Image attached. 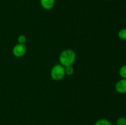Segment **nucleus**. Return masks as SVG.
<instances>
[{
	"instance_id": "0eeeda50",
	"label": "nucleus",
	"mask_w": 126,
	"mask_h": 125,
	"mask_svg": "<svg viewBox=\"0 0 126 125\" xmlns=\"http://www.w3.org/2000/svg\"><path fill=\"white\" fill-rule=\"evenodd\" d=\"M118 36L121 40H126V28L121 29L118 33Z\"/></svg>"
},
{
	"instance_id": "f257e3e1",
	"label": "nucleus",
	"mask_w": 126,
	"mask_h": 125,
	"mask_svg": "<svg viewBox=\"0 0 126 125\" xmlns=\"http://www.w3.org/2000/svg\"><path fill=\"white\" fill-rule=\"evenodd\" d=\"M76 59V52L70 49H65L59 55V63L64 67L73 66Z\"/></svg>"
},
{
	"instance_id": "9b49d317",
	"label": "nucleus",
	"mask_w": 126,
	"mask_h": 125,
	"mask_svg": "<svg viewBox=\"0 0 126 125\" xmlns=\"http://www.w3.org/2000/svg\"><path fill=\"white\" fill-rule=\"evenodd\" d=\"M17 42H18V44H25L27 42V37L23 34H20L17 38Z\"/></svg>"
},
{
	"instance_id": "7ed1b4c3",
	"label": "nucleus",
	"mask_w": 126,
	"mask_h": 125,
	"mask_svg": "<svg viewBox=\"0 0 126 125\" xmlns=\"http://www.w3.org/2000/svg\"><path fill=\"white\" fill-rule=\"evenodd\" d=\"M27 49L25 44L17 43L14 46L13 49H12V54L16 57H22L25 55V53H27Z\"/></svg>"
},
{
	"instance_id": "f03ea898",
	"label": "nucleus",
	"mask_w": 126,
	"mask_h": 125,
	"mask_svg": "<svg viewBox=\"0 0 126 125\" xmlns=\"http://www.w3.org/2000/svg\"><path fill=\"white\" fill-rule=\"evenodd\" d=\"M65 67L60 63H58L52 66L50 69V75L52 80L55 81H60L65 77Z\"/></svg>"
},
{
	"instance_id": "20e7f679",
	"label": "nucleus",
	"mask_w": 126,
	"mask_h": 125,
	"mask_svg": "<svg viewBox=\"0 0 126 125\" xmlns=\"http://www.w3.org/2000/svg\"><path fill=\"white\" fill-rule=\"evenodd\" d=\"M116 91L119 94L126 93V78H121L116 83L114 86Z\"/></svg>"
},
{
	"instance_id": "6e6552de",
	"label": "nucleus",
	"mask_w": 126,
	"mask_h": 125,
	"mask_svg": "<svg viewBox=\"0 0 126 125\" xmlns=\"http://www.w3.org/2000/svg\"><path fill=\"white\" fill-rule=\"evenodd\" d=\"M119 74L122 78H126V64L123 65L119 68Z\"/></svg>"
},
{
	"instance_id": "9d476101",
	"label": "nucleus",
	"mask_w": 126,
	"mask_h": 125,
	"mask_svg": "<svg viewBox=\"0 0 126 125\" xmlns=\"http://www.w3.org/2000/svg\"><path fill=\"white\" fill-rule=\"evenodd\" d=\"M116 125H126V117L120 116L116 120Z\"/></svg>"
},
{
	"instance_id": "1a4fd4ad",
	"label": "nucleus",
	"mask_w": 126,
	"mask_h": 125,
	"mask_svg": "<svg viewBox=\"0 0 126 125\" xmlns=\"http://www.w3.org/2000/svg\"><path fill=\"white\" fill-rule=\"evenodd\" d=\"M65 74L67 75H71L73 74L75 70H74L73 66H70L65 67Z\"/></svg>"
},
{
	"instance_id": "423d86ee",
	"label": "nucleus",
	"mask_w": 126,
	"mask_h": 125,
	"mask_svg": "<svg viewBox=\"0 0 126 125\" xmlns=\"http://www.w3.org/2000/svg\"><path fill=\"white\" fill-rule=\"evenodd\" d=\"M94 125H112L109 120L106 118H101L95 123Z\"/></svg>"
},
{
	"instance_id": "39448f33",
	"label": "nucleus",
	"mask_w": 126,
	"mask_h": 125,
	"mask_svg": "<svg viewBox=\"0 0 126 125\" xmlns=\"http://www.w3.org/2000/svg\"><path fill=\"white\" fill-rule=\"evenodd\" d=\"M41 7L45 10H50L55 5V0H39Z\"/></svg>"
}]
</instances>
